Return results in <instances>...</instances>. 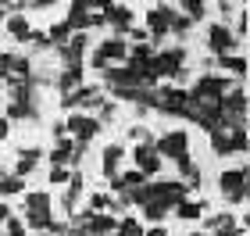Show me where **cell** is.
<instances>
[{"instance_id": "obj_1", "label": "cell", "mask_w": 250, "mask_h": 236, "mask_svg": "<svg viewBox=\"0 0 250 236\" xmlns=\"http://www.w3.org/2000/svg\"><path fill=\"white\" fill-rule=\"evenodd\" d=\"M236 83L232 79H222V75H200L197 83H193V89H189V100H197V104H208V107H218L222 104V97L229 93Z\"/></svg>"}, {"instance_id": "obj_2", "label": "cell", "mask_w": 250, "mask_h": 236, "mask_svg": "<svg viewBox=\"0 0 250 236\" xmlns=\"http://www.w3.org/2000/svg\"><path fill=\"white\" fill-rule=\"evenodd\" d=\"M218 115H222V129H247V93H243V86H232L222 97Z\"/></svg>"}, {"instance_id": "obj_3", "label": "cell", "mask_w": 250, "mask_h": 236, "mask_svg": "<svg viewBox=\"0 0 250 236\" xmlns=\"http://www.w3.org/2000/svg\"><path fill=\"white\" fill-rule=\"evenodd\" d=\"M150 68H154L157 79L168 75V79H179V83H183V79H186V47H168L161 54H154Z\"/></svg>"}, {"instance_id": "obj_4", "label": "cell", "mask_w": 250, "mask_h": 236, "mask_svg": "<svg viewBox=\"0 0 250 236\" xmlns=\"http://www.w3.org/2000/svg\"><path fill=\"white\" fill-rule=\"evenodd\" d=\"M125 61H129V40H122V36L104 40L93 54H89V64H93L97 72H104L107 64H125Z\"/></svg>"}, {"instance_id": "obj_5", "label": "cell", "mask_w": 250, "mask_h": 236, "mask_svg": "<svg viewBox=\"0 0 250 236\" xmlns=\"http://www.w3.org/2000/svg\"><path fill=\"white\" fill-rule=\"evenodd\" d=\"M50 193L47 190H36V193H25V226L47 233L50 229Z\"/></svg>"}, {"instance_id": "obj_6", "label": "cell", "mask_w": 250, "mask_h": 236, "mask_svg": "<svg viewBox=\"0 0 250 236\" xmlns=\"http://www.w3.org/2000/svg\"><path fill=\"white\" fill-rule=\"evenodd\" d=\"M146 190H150L154 204H161L168 211H172L179 200H186V193H189V190L183 186V179H179V183H175V179H157V183H146ZM150 200H146V204H150Z\"/></svg>"}, {"instance_id": "obj_7", "label": "cell", "mask_w": 250, "mask_h": 236, "mask_svg": "<svg viewBox=\"0 0 250 236\" xmlns=\"http://www.w3.org/2000/svg\"><path fill=\"white\" fill-rule=\"evenodd\" d=\"M154 150H157V157H172V161H183V157H189V136L183 129H168V132H161L157 136V143H154Z\"/></svg>"}, {"instance_id": "obj_8", "label": "cell", "mask_w": 250, "mask_h": 236, "mask_svg": "<svg viewBox=\"0 0 250 236\" xmlns=\"http://www.w3.org/2000/svg\"><path fill=\"white\" fill-rule=\"evenodd\" d=\"M247 165L240 168H229V172L218 175V186H222V197L229 200V204H247Z\"/></svg>"}, {"instance_id": "obj_9", "label": "cell", "mask_w": 250, "mask_h": 236, "mask_svg": "<svg viewBox=\"0 0 250 236\" xmlns=\"http://www.w3.org/2000/svg\"><path fill=\"white\" fill-rule=\"evenodd\" d=\"M211 147L218 157L247 150V129H211Z\"/></svg>"}, {"instance_id": "obj_10", "label": "cell", "mask_w": 250, "mask_h": 236, "mask_svg": "<svg viewBox=\"0 0 250 236\" xmlns=\"http://www.w3.org/2000/svg\"><path fill=\"white\" fill-rule=\"evenodd\" d=\"M186 100H189V89H183V86L154 89V107H157V111H165V115H183Z\"/></svg>"}, {"instance_id": "obj_11", "label": "cell", "mask_w": 250, "mask_h": 236, "mask_svg": "<svg viewBox=\"0 0 250 236\" xmlns=\"http://www.w3.org/2000/svg\"><path fill=\"white\" fill-rule=\"evenodd\" d=\"M204 40H208V50L214 54V58H225V54H232L236 47H240V40H236V32L229 25H211Z\"/></svg>"}, {"instance_id": "obj_12", "label": "cell", "mask_w": 250, "mask_h": 236, "mask_svg": "<svg viewBox=\"0 0 250 236\" xmlns=\"http://www.w3.org/2000/svg\"><path fill=\"white\" fill-rule=\"evenodd\" d=\"M61 54V61H64V68H83V54L89 50V36L86 32H72V40L61 43V47H54Z\"/></svg>"}, {"instance_id": "obj_13", "label": "cell", "mask_w": 250, "mask_h": 236, "mask_svg": "<svg viewBox=\"0 0 250 236\" xmlns=\"http://www.w3.org/2000/svg\"><path fill=\"white\" fill-rule=\"evenodd\" d=\"M100 129H104V126H100L93 115H68V122H64V132L75 136L79 143H86V147H89V140H93Z\"/></svg>"}, {"instance_id": "obj_14", "label": "cell", "mask_w": 250, "mask_h": 236, "mask_svg": "<svg viewBox=\"0 0 250 236\" xmlns=\"http://www.w3.org/2000/svg\"><path fill=\"white\" fill-rule=\"evenodd\" d=\"M175 15H179V7H172V4H154L150 11H146V25H150L154 40H161L165 32H172Z\"/></svg>"}, {"instance_id": "obj_15", "label": "cell", "mask_w": 250, "mask_h": 236, "mask_svg": "<svg viewBox=\"0 0 250 236\" xmlns=\"http://www.w3.org/2000/svg\"><path fill=\"white\" fill-rule=\"evenodd\" d=\"M100 104H104V93H100L97 86H79V89H72V93L61 97L64 111H72V107H100Z\"/></svg>"}, {"instance_id": "obj_16", "label": "cell", "mask_w": 250, "mask_h": 236, "mask_svg": "<svg viewBox=\"0 0 250 236\" xmlns=\"http://www.w3.org/2000/svg\"><path fill=\"white\" fill-rule=\"evenodd\" d=\"M104 25H111L118 32V36H125V32L132 29V7H125V4H104Z\"/></svg>"}, {"instance_id": "obj_17", "label": "cell", "mask_w": 250, "mask_h": 236, "mask_svg": "<svg viewBox=\"0 0 250 236\" xmlns=\"http://www.w3.org/2000/svg\"><path fill=\"white\" fill-rule=\"evenodd\" d=\"M132 161H136V172H143V175H157L161 172V157H157L154 143H136Z\"/></svg>"}, {"instance_id": "obj_18", "label": "cell", "mask_w": 250, "mask_h": 236, "mask_svg": "<svg viewBox=\"0 0 250 236\" xmlns=\"http://www.w3.org/2000/svg\"><path fill=\"white\" fill-rule=\"evenodd\" d=\"M122 157H125L122 143H107V147H104V157H100V172H104V179H115V175H118Z\"/></svg>"}, {"instance_id": "obj_19", "label": "cell", "mask_w": 250, "mask_h": 236, "mask_svg": "<svg viewBox=\"0 0 250 236\" xmlns=\"http://www.w3.org/2000/svg\"><path fill=\"white\" fill-rule=\"evenodd\" d=\"M143 183H146V175L132 168V172H118L115 179H111V190H115V197H125V193H132V190L143 186Z\"/></svg>"}, {"instance_id": "obj_20", "label": "cell", "mask_w": 250, "mask_h": 236, "mask_svg": "<svg viewBox=\"0 0 250 236\" xmlns=\"http://www.w3.org/2000/svg\"><path fill=\"white\" fill-rule=\"evenodd\" d=\"M83 186H86V179L79 175V172H72V175H68V183H64V193H61V208H64V211H75L79 197H83Z\"/></svg>"}, {"instance_id": "obj_21", "label": "cell", "mask_w": 250, "mask_h": 236, "mask_svg": "<svg viewBox=\"0 0 250 236\" xmlns=\"http://www.w3.org/2000/svg\"><path fill=\"white\" fill-rule=\"evenodd\" d=\"M40 165V150H32V147H25V150H18V161H15V172L11 175H18V179H25L32 168Z\"/></svg>"}, {"instance_id": "obj_22", "label": "cell", "mask_w": 250, "mask_h": 236, "mask_svg": "<svg viewBox=\"0 0 250 236\" xmlns=\"http://www.w3.org/2000/svg\"><path fill=\"white\" fill-rule=\"evenodd\" d=\"M79 83H83V68H64L58 79H54V86L61 89V97L72 93V89H79Z\"/></svg>"}, {"instance_id": "obj_23", "label": "cell", "mask_w": 250, "mask_h": 236, "mask_svg": "<svg viewBox=\"0 0 250 236\" xmlns=\"http://www.w3.org/2000/svg\"><path fill=\"white\" fill-rule=\"evenodd\" d=\"M7 32L15 36L18 43H29V21H25V15H7Z\"/></svg>"}, {"instance_id": "obj_24", "label": "cell", "mask_w": 250, "mask_h": 236, "mask_svg": "<svg viewBox=\"0 0 250 236\" xmlns=\"http://www.w3.org/2000/svg\"><path fill=\"white\" fill-rule=\"evenodd\" d=\"M18 118H40L36 100H25V104H11V107H7V122H18Z\"/></svg>"}, {"instance_id": "obj_25", "label": "cell", "mask_w": 250, "mask_h": 236, "mask_svg": "<svg viewBox=\"0 0 250 236\" xmlns=\"http://www.w3.org/2000/svg\"><path fill=\"white\" fill-rule=\"evenodd\" d=\"M218 64L229 75H240V79L247 75V58H243V54H225V58H218Z\"/></svg>"}, {"instance_id": "obj_26", "label": "cell", "mask_w": 250, "mask_h": 236, "mask_svg": "<svg viewBox=\"0 0 250 236\" xmlns=\"http://www.w3.org/2000/svg\"><path fill=\"white\" fill-rule=\"evenodd\" d=\"M172 211H175L179 218L193 222V218H200V215H204V211H208V208H204V204H197V200H179V204H175Z\"/></svg>"}, {"instance_id": "obj_27", "label": "cell", "mask_w": 250, "mask_h": 236, "mask_svg": "<svg viewBox=\"0 0 250 236\" xmlns=\"http://www.w3.org/2000/svg\"><path fill=\"white\" fill-rule=\"evenodd\" d=\"M150 58H154V43H150V40L129 47V61H136V64H150Z\"/></svg>"}, {"instance_id": "obj_28", "label": "cell", "mask_w": 250, "mask_h": 236, "mask_svg": "<svg viewBox=\"0 0 250 236\" xmlns=\"http://www.w3.org/2000/svg\"><path fill=\"white\" fill-rule=\"evenodd\" d=\"M21 190H25V183H21L18 175H0V197H15V193H21Z\"/></svg>"}, {"instance_id": "obj_29", "label": "cell", "mask_w": 250, "mask_h": 236, "mask_svg": "<svg viewBox=\"0 0 250 236\" xmlns=\"http://www.w3.org/2000/svg\"><path fill=\"white\" fill-rule=\"evenodd\" d=\"M179 11H183L189 21H200L204 15H208V4H204V0H183V7H179Z\"/></svg>"}, {"instance_id": "obj_30", "label": "cell", "mask_w": 250, "mask_h": 236, "mask_svg": "<svg viewBox=\"0 0 250 236\" xmlns=\"http://www.w3.org/2000/svg\"><path fill=\"white\" fill-rule=\"evenodd\" d=\"M72 147H75V143H68V140H58V147L50 150V161L68 168V161H72Z\"/></svg>"}, {"instance_id": "obj_31", "label": "cell", "mask_w": 250, "mask_h": 236, "mask_svg": "<svg viewBox=\"0 0 250 236\" xmlns=\"http://www.w3.org/2000/svg\"><path fill=\"white\" fill-rule=\"evenodd\" d=\"M143 215H146V222H154V226H161L165 222V215H168V208H161V204H143Z\"/></svg>"}, {"instance_id": "obj_32", "label": "cell", "mask_w": 250, "mask_h": 236, "mask_svg": "<svg viewBox=\"0 0 250 236\" xmlns=\"http://www.w3.org/2000/svg\"><path fill=\"white\" fill-rule=\"evenodd\" d=\"M229 226H236V218L225 215V211H222V215H211V218H208V229H211V233H222V229H229Z\"/></svg>"}, {"instance_id": "obj_33", "label": "cell", "mask_w": 250, "mask_h": 236, "mask_svg": "<svg viewBox=\"0 0 250 236\" xmlns=\"http://www.w3.org/2000/svg\"><path fill=\"white\" fill-rule=\"evenodd\" d=\"M115 236H143V226H140L136 218H125L122 226L115 229Z\"/></svg>"}, {"instance_id": "obj_34", "label": "cell", "mask_w": 250, "mask_h": 236, "mask_svg": "<svg viewBox=\"0 0 250 236\" xmlns=\"http://www.w3.org/2000/svg\"><path fill=\"white\" fill-rule=\"evenodd\" d=\"M115 211V200H111V197H104V193H93V197H89V211Z\"/></svg>"}, {"instance_id": "obj_35", "label": "cell", "mask_w": 250, "mask_h": 236, "mask_svg": "<svg viewBox=\"0 0 250 236\" xmlns=\"http://www.w3.org/2000/svg\"><path fill=\"white\" fill-rule=\"evenodd\" d=\"M129 136H132L136 143H154V132L146 129V126H132V132H129Z\"/></svg>"}, {"instance_id": "obj_36", "label": "cell", "mask_w": 250, "mask_h": 236, "mask_svg": "<svg viewBox=\"0 0 250 236\" xmlns=\"http://www.w3.org/2000/svg\"><path fill=\"white\" fill-rule=\"evenodd\" d=\"M189 29H193V21H189L186 15H175V21H172V32H175V36H186Z\"/></svg>"}, {"instance_id": "obj_37", "label": "cell", "mask_w": 250, "mask_h": 236, "mask_svg": "<svg viewBox=\"0 0 250 236\" xmlns=\"http://www.w3.org/2000/svg\"><path fill=\"white\" fill-rule=\"evenodd\" d=\"M29 43H32L36 50H50V47H54V43L47 40V32H29Z\"/></svg>"}, {"instance_id": "obj_38", "label": "cell", "mask_w": 250, "mask_h": 236, "mask_svg": "<svg viewBox=\"0 0 250 236\" xmlns=\"http://www.w3.org/2000/svg\"><path fill=\"white\" fill-rule=\"evenodd\" d=\"M4 229H7V236H25V222L21 218H7Z\"/></svg>"}, {"instance_id": "obj_39", "label": "cell", "mask_w": 250, "mask_h": 236, "mask_svg": "<svg viewBox=\"0 0 250 236\" xmlns=\"http://www.w3.org/2000/svg\"><path fill=\"white\" fill-rule=\"evenodd\" d=\"M68 175H72V172H68L64 165H54V168H50V183H58V186L68 183Z\"/></svg>"}, {"instance_id": "obj_40", "label": "cell", "mask_w": 250, "mask_h": 236, "mask_svg": "<svg viewBox=\"0 0 250 236\" xmlns=\"http://www.w3.org/2000/svg\"><path fill=\"white\" fill-rule=\"evenodd\" d=\"M218 11H222V18H236V15H240L236 4H218Z\"/></svg>"}, {"instance_id": "obj_41", "label": "cell", "mask_w": 250, "mask_h": 236, "mask_svg": "<svg viewBox=\"0 0 250 236\" xmlns=\"http://www.w3.org/2000/svg\"><path fill=\"white\" fill-rule=\"evenodd\" d=\"M247 226H229V229H222V233H214V236H243Z\"/></svg>"}, {"instance_id": "obj_42", "label": "cell", "mask_w": 250, "mask_h": 236, "mask_svg": "<svg viewBox=\"0 0 250 236\" xmlns=\"http://www.w3.org/2000/svg\"><path fill=\"white\" fill-rule=\"evenodd\" d=\"M54 136H58V140H68V132H64V122H58V126H54Z\"/></svg>"}, {"instance_id": "obj_43", "label": "cell", "mask_w": 250, "mask_h": 236, "mask_svg": "<svg viewBox=\"0 0 250 236\" xmlns=\"http://www.w3.org/2000/svg\"><path fill=\"white\" fill-rule=\"evenodd\" d=\"M7 129H11V122H7V118H0V143H4V136H7Z\"/></svg>"}, {"instance_id": "obj_44", "label": "cell", "mask_w": 250, "mask_h": 236, "mask_svg": "<svg viewBox=\"0 0 250 236\" xmlns=\"http://www.w3.org/2000/svg\"><path fill=\"white\" fill-rule=\"evenodd\" d=\"M7 218H11V208H7V204H0V226H4Z\"/></svg>"}, {"instance_id": "obj_45", "label": "cell", "mask_w": 250, "mask_h": 236, "mask_svg": "<svg viewBox=\"0 0 250 236\" xmlns=\"http://www.w3.org/2000/svg\"><path fill=\"white\" fill-rule=\"evenodd\" d=\"M143 236H168V233H165V229H161V226H154V229H146V233H143Z\"/></svg>"}, {"instance_id": "obj_46", "label": "cell", "mask_w": 250, "mask_h": 236, "mask_svg": "<svg viewBox=\"0 0 250 236\" xmlns=\"http://www.w3.org/2000/svg\"><path fill=\"white\" fill-rule=\"evenodd\" d=\"M4 18H7V7H4V4H0V21H4Z\"/></svg>"}, {"instance_id": "obj_47", "label": "cell", "mask_w": 250, "mask_h": 236, "mask_svg": "<svg viewBox=\"0 0 250 236\" xmlns=\"http://www.w3.org/2000/svg\"><path fill=\"white\" fill-rule=\"evenodd\" d=\"M193 236H211V233H193Z\"/></svg>"}, {"instance_id": "obj_48", "label": "cell", "mask_w": 250, "mask_h": 236, "mask_svg": "<svg viewBox=\"0 0 250 236\" xmlns=\"http://www.w3.org/2000/svg\"><path fill=\"white\" fill-rule=\"evenodd\" d=\"M0 86H4V75H0Z\"/></svg>"}, {"instance_id": "obj_49", "label": "cell", "mask_w": 250, "mask_h": 236, "mask_svg": "<svg viewBox=\"0 0 250 236\" xmlns=\"http://www.w3.org/2000/svg\"><path fill=\"white\" fill-rule=\"evenodd\" d=\"M0 175H7V172H4V168H0Z\"/></svg>"}]
</instances>
